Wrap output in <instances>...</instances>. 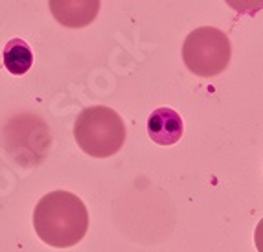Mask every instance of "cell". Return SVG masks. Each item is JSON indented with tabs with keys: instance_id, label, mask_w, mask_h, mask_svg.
Segmentation results:
<instances>
[{
	"instance_id": "cell-7",
	"label": "cell",
	"mask_w": 263,
	"mask_h": 252,
	"mask_svg": "<svg viewBox=\"0 0 263 252\" xmlns=\"http://www.w3.org/2000/svg\"><path fill=\"white\" fill-rule=\"evenodd\" d=\"M224 2L236 13L249 15V17H254L263 9V0H224Z\"/></svg>"
},
{
	"instance_id": "cell-3",
	"label": "cell",
	"mask_w": 263,
	"mask_h": 252,
	"mask_svg": "<svg viewBox=\"0 0 263 252\" xmlns=\"http://www.w3.org/2000/svg\"><path fill=\"white\" fill-rule=\"evenodd\" d=\"M182 59L192 74L199 77H214L230 65L232 45L219 28L202 26L188 33L182 45Z\"/></svg>"
},
{
	"instance_id": "cell-8",
	"label": "cell",
	"mask_w": 263,
	"mask_h": 252,
	"mask_svg": "<svg viewBox=\"0 0 263 252\" xmlns=\"http://www.w3.org/2000/svg\"><path fill=\"white\" fill-rule=\"evenodd\" d=\"M254 243H256L258 252H263V217H261V221L258 223V226H256V230H254Z\"/></svg>"
},
{
	"instance_id": "cell-5",
	"label": "cell",
	"mask_w": 263,
	"mask_h": 252,
	"mask_svg": "<svg viewBox=\"0 0 263 252\" xmlns=\"http://www.w3.org/2000/svg\"><path fill=\"white\" fill-rule=\"evenodd\" d=\"M147 133L158 146H173L184 134L182 116L170 107H160L147 118Z\"/></svg>"
},
{
	"instance_id": "cell-4",
	"label": "cell",
	"mask_w": 263,
	"mask_h": 252,
	"mask_svg": "<svg viewBox=\"0 0 263 252\" xmlns=\"http://www.w3.org/2000/svg\"><path fill=\"white\" fill-rule=\"evenodd\" d=\"M52 17L65 28L90 26L100 13L101 0H48Z\"/></svg>"
},
{
	"instance_id": "cell-2",
	"label": "cell",
	"mask_w": 263,
	"mask_h": 252,
	"mask_svg": "<svg viewBox=\"0 0 263 252\" xmlns=\"http://www.w3.org/2000/svg\"><path fill=\"white\" fill-rule=\"evenodd\" d=\"M74 138L79 149L94 159H109L125 144L127 129L122 116L105 105L87 107L74 122Z\"/></svg>"
},
{
	"instance_id": "cell-6",
	"label": "cell",
	"mask_w": 263,
	"mask_h": 252,
	"mask_svg": "<svg viewBox=\"0 0 263 252\" xmlns=\"http://www.w3.org/2000/svg\"><path fill=\"white\" fill-rule=\"evenodd\" d=\"M2 55H4V67L11 75H24L33 65V52L30 50L26 41L18 37L8 41Z\"/></svg>"
},
{
	"instance_id": "cell-1",
	"label": "cell",
	"mask_w": 263,
	"mask_h": 252,
	"mask_svg": "<svg viewBox=\"0 0 263 252\" xmlns=\"http://www.w3.org/2000/svg\"><path fill=\"white\" fill-rule=\"evenodd\" d=\"M33 228L41 241L50 247H74L87 234L88 210L78 195L55 190L37 203L33 210Z\"/></svg>"
}]
</instances>
